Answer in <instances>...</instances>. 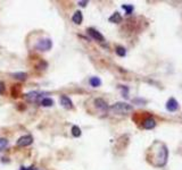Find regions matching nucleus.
<instances>
[{
	"mask_svg": "<svg viewBox=\"0 0 182 170\" xmlns=\"http://www.w3.org/2000/svg\"><path fill=\"white\" fill-rule=\"evenodd\" d=\"M116 55L120 57H125V55H126V50H125V48H123V47H116Z\"/></svg>",
	"mask_w": 182,
	"mask_h": 170,
	"instance_id": "obj_17",
	"label": "nucleus"
},
{
	"mask_svg": "<svg viewBox=\"0 0 182 170\" xmlns=\"http://www.w3.org/2000/svg\"><path fill=\"white\" fill-rule=\"evenodd\" d=\"M122 8H123L124 10L126 12V14H128V15L132 14V12H133V6H132V5H123V6H122Z\"/></svg>",
	"mask_w": 182,
	"mask_h": 170,
	"instance_id": "obj_18",
	"label": "nucleus"
},
{
	"mask_svg": "<svg viewBox=\"0 0 182 170\" xmlns=\"http://www.w3.org/2000/svg\"><path fill=\"white\" fill-rule=\"evenodd\" d=\"M21 170H35L33 167H30V168H25V167H22L21 168Z\"/></svg>",
	"mask_w": 182,
	"mask_h": 170,
	"instance_id": "obj_22",
	"label": "nucleus"
},
{
	"mask_svg": "<svg viewBox=\"0 0 182 170\" xmlns=\"http://www.w3.org/2000/svg\"><path fill=\"white\" fill-rule=\"evenodd\" d=\"M8 145V141L6 139H0V149H4Z\"/></svg>",
	"mask_w": 182,
	"mask_h": 170,
	"instance_id": "obj_19",
	"label": "nucleus"
},
{
	"mask_svg": "<svg viewBox=\"0 0 182 170\" xmlns=\"http://www.w3.org/2000/svg\"><path fill=\"white\" fill-rule=\"evenodd\" d=\"M43 94V92H39V91H32V92H29L24 95L26 101L29 102H38L41 99V96Z\"/></svg>",
	"mask_w": 182,
	"mask_h": 170,
	"instance_id": "obj_4",
	"label": "nucleus"
},
{
	"mask_svg": "<svg viewBox=\"0 0 182 170\" xmlns=\"http://www.w3.org/2000/svg\"><path fill=\"white\" fill-rule=\"evenodd\" d=\"M72 20H73V23L80 25V24L82 23V20H83V15H82V13H81L80 10L75 12L74 15H73V17H72Z\"/></svg>",
	"mask_w": 182,
	"mask_h": 170,
	"instance_id": "obj_11",
	"label": "nucleus"
},
{
	"mask_svg": "<svg viewBox=\"0 0 182 170\" xmlns=\"http://www.w3.org/2000/svg\"><path fill=\"white\" fill-rule=\"evenodd\" d=\"M95 104H96V107L99 109V110H101V111H107L108 110V104L106 103V101L104 99H96L95 100Z\"/></svg>",
	"mask_w": 182,
	"mask_h": 170,
	"instance_id": "obj_9",
	"label": "nucleus"
},
{
	"mask_svg": "<svg viewBox=\"0 0 182 170\" xmlns=\"http://www.w3.org/2000/svg\"><path fill=\"white\" fill-rule=\"evenodd\" d=\"M87 32H88V34L90 35L91 38L95 39L96 41H99V42H104L105 41L104 35H103L100 32H98L97 30H95V28H92V27H89V28L87 30Z\"/></svg>",
	"mask_w": 182,
	"mask_h": 170,
	"instance_id": "obj_6",
	"label": "nucleus"
},
{
	"mask_svg": "<svg viewBox=\"0 0 182 170\" xmlns=\"http://www.w3.org/2000/svg\"><path fill=\"white\" fill-rule=\"evenodd\" d=\"M41 106H43V107H51V106H54V100H52L51 98H43L41 100Z\"/></svg>",
	"mask_w": 182,
	"mask_h": 170,
	"instance_id": "obj_15",
	"label": "nucleus"
},
{
	"mask_svg": "<svg viewBox=\"0 0 182 170\" xmlns=\"http://www.w3.org/2000/svg\"><path fill=\"white\" fill-rule=\"evenodd\" d=\"M166 109L170 112H174L179 109V102L174 99V98H170L167 102H166Z\"/></svg>",
	"mask_w": 182,
	"mask_h": 170,
	"instance_id": "obj_7",
	"label": "nucleus"
},
{
	"mask_svg": "<svg viewBox=\"0 0 182 170\" xmlns=\"http://www.w3.org/2000/svg\"><path fill=\"white\" fill-rule=\"evenodd\" d=\"M59 102H60V104H62V107L65 108V109H67V110H70V109H72L73 108V102H72V100L67 96V95H62L60 96V100H59Z\"/></svg>",
	"mask_w": 182,
	"mask_h": 170,
	"instance_id": "obj_8",
	"label": "nucleus"
},
{
	"mask_svg": "<svg viewBox=\"0 0 182 170\" xmlns=\"http://www.w3.org/2000/svg\"><path fill=\"white\" fill-rule=\"evenodd\" d=\"M51 47H52V41L50 39H41L35 44V48L39 51H48L51 49Z\"/></svg>",
	"mask_w": 182,
	"mask_h": 170,
	"instance_id": "obj_3",
	"label": "nucleus"
},
{
	"mask_svg": "<svg viewBox=\"0 0 182 170\" xmlns=\"http://www.w3.org/2000/svg\"><path fill=\"white\" fill-rule=\"evenodd\" d=\"M33 143V136L32 135H24L17 139L16 145L17 146H29Z\"/></svg>",
	"mask_w": 182,
	"mask_h": 170,
	"instance_id": "obj_5",
	"label": "nucleus"
},
{
	"mask_svg": "<svg viewBox=\"0 0 182 170\" xmlns=\"http://www.w3.org/2000/svg\"><path fill=\"white\" fill-rule=\"evenodd\" d=\"M0 150H1V149H0Z\"/></svg>",
	"mask_w": 182,
	"mask_h": 170,
	"instance_id": "obj_23",
	"label": "nucleus"
},
{
	"mask_svg": "<svg viewBox=\"0 0 182 170\" xmlns=\"http://www.w3.org/2000/svg\"><path fill=\"white\" fill-rule=\"evenodd\" d=\"M121 20H122V16H121V14L117 13V12L116 13H114L111 17H109V22H111V23L117 24V23H121Z\"/></svg>",
	"mask_w": 182,
	"mask_h": 170,
	"instance_id": "obj_12",
	"label": "nucleus"
},
{
	"mask_svg": "<svg viewBox=\"0 0 182 170\" xmlns=\"http://www.w3.org/2000/svg\"><path fill=\"white\" fill-rule=\"evenodd\" d=\"M147 158H148V161L153 166L159 167V168L164 167L169 159V150H167L166 144H164L163 142H159V141H155L148 149Z\"/></svg>",
	"mask_w": 182,
	"mask_h": 170,
	"instance_id": "obj_1",
	"label": "nucleus"
},
{
	"mask_svg": "<svg viewBox=\"0 0 182 170\" xmlns=\"http://www.w3.org/2000/svg\"><path fill=\"white\" fill-rule=\"evenodd\" d=\"M81 129H80V127L79 126H73L72 127V135L74 136V137H80L81 136Z\"/></svg>",
	"mask_w": 182,
	"mask_h": 170,
	"instance_id": "obj_16",
	"label": "nucleus"
},
{
	"mask_svg": "<svg viewBox=\"0 0 182 170\" xmlns=\"http://www.w3.org/2000/svg\"><path fill=\"white\" fill-rule=\"evenodd\" d=\"M155 126H156V120L154 118H147L143 121V128L146 129H153Z\"/></svg>",
	"mask_w": 182,
	"mask_h": 170,
	"instance_id": "obj_10",
	"label": "nucleus"
},
{
	"mask_svg": "<svg viewBox=\"0 0 182 170\" xmlns=\"http://www.w3.org/2000/svg\"><path fill=\"white\" fill-rule=\"evenodd\" d=\"M89 83H90V85L92 88H98V86H100L101 85V80L99 78V77H91L90 80H89Z\"/></svg>",
	"mask_w": 182,
	"mask_h": 170,
	"instance_id": "obj_13",
	"label": "nucleus"
},
{
	"mask_svg": "<svg viewBox=\"0 0 182 170\" xmlns=\"http://www.w3.org/2000/svg\"><path fill=\"white\" fill-rule=\"evenodd\" d=\"M14 78H17V80H20V81H25L26 78H27V74L26 73H23V72H20V73H14L12 74Z\"/></svg>",
	"mask_w": 182,
	"mask_h": 170,
	"instance_id": "obj_14",
	"label": "nucleus"
},
{
	"mask_svg": "<svg viewBox=\"0 0 182 170\" xmlns=\"http://www.w3.org/2000/svg\"><path fill=\"white\" fill-rule=\"evenodd\" d=\"M5 92V83L0 81V94H2Z\"/></svg>",
	"mask_w": 182,
	"mask_h": 170,
	"instance_id": "obj_20",
	"label": "nucleus"
},
{
	"mask_svg": "<svg viewBox=\"0 0 182 170\" xmlns=\"http://www.w3.org/2000/svg\"><path fill=\"white\" fill-rule=\"evenodd\" d=\"M111 110L117 115H126L133 110V107L125 102H116L111 107Z\"/></svg>",
	"mask_w": 182,
	"mask_h": 170,
	"instance_id": "obj_2",
	"label": "nucleus"
},
{
	"mask_svg": "<svg viewBox=\"0 0 182 170\" xmlns=\"http://www.w3.org/2000/svg\"><path fill=\"white\" fill-rule=\"evenodd\" d=\"M78 5H80L81 7H85L88 5V1L87 0H84V1H78Z\"/></svg>",
	"mask_w": 182,
	"mask_h": 170,
	"instance_id": "obj_21",
	"label": "nucleus"
}]
</instances>
